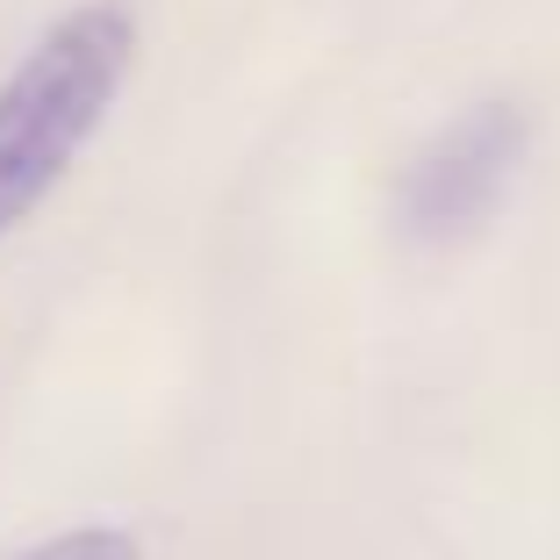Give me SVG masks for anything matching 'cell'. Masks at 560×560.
I'll return each mask as SVG.
<instances>
[{
  "label": "cell",
  "mask_w": 560,
  "mask_h": 560,
  "mask_svg": "<svg viewBox=\"0 0 560 560\" xmlns=\"http://www.w3.org/2000/svg\"><path fill=\"white\" fill-rule=\"evenodd\" d=\"M532 151V122L511 101H475L445 122L396 180V231L410 245H460L503 209L517 165Z\"/></svg>",
  "instance_id": "cell-2"
},
{
  "label": "cell",
  "mask_w": 560,
  "mask_h": 560,
  "mask_svg": "<svg viewBox=\"0 0 560 560\" xmlns=\"http://www.w3.org/2000/svg\"><path fill=\"white\" fill-rule=\"evenodd\" d=\"M8 560H144V539L130 525H66V532L30 539Z\"/></svg>",
  "instance_id": "cell-3"
},
{
  "label": "cell",
  "mask_w": 560,
  "mask_h": 560,
  "mask_svg": "<svg viewBox=\"0 0 560 560\" xmlns=\"http://www.w3.org/2000/svg\"><path fill=\"white\" fill-rule=\"evenodd\" d=\"M137 8L80 0L0 72V245L72 180L137 72Z\"/></svg>",
  "instance_id": "cell-1"
}]
</instances>
